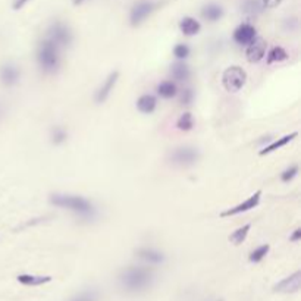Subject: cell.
I'll list each match as a JSON object with an SVG mask.
<instances>
[{"label": "cell", "mask_w": 301, "mask_h": 301, "mask_svg": "<svg viewBox=\"0 0 301 301\" xmlns=\"http://www.w3.org/2000/svg\"><path fill=\"white\" fill-rule=\"evenodd\" d=\"M50 203L53 206L59 207V209H65L72 213H75L77 216H80L84 220H94L97 218V209L96 206L90 200H87L83 196H74V194H62V193H56L50 196Z\"/></svg>", "instance_id": "1"}, {"label": "cell", "mask_w": 301, "mask_h": 301, "mask_svg": "<svg viewBox=\"0 0 301 301\" xmlns=\"http://www.w3.org/2000/svg\"><path fill=\"white\" fill-rule=\"evenodd\" d=\"M154 281V273L144 266H131L121 272L119 285L127 292H141L150 288Z\"/></svg>", "instance_id": "2"}, {"label": "cell", "mask_w": 301, "mask_h": 301, "mask_svg": "<svg viewBox=\"0 0 301 301\" xmlns=\"http://www.w3.org/2000/svg\"><path fill=\"white\" fill-rule=\"evenodd\" d=\"M37 64L46 74H54L61 67V49L49 38H44L38 44Z\"/></svg>", "instance_id": "3"}, {"label": "cell", "mask_w": 301, "mask_h": 301, "mask_svg": "<svg viewBox=\"0 0 301 301\" xmlns=\"http://www.w3.org/2000/svg\"><path fill=\"white\" fill-rule=\"evenodd\" d=\"M247 81V72L238 65L226 68L222 74V85L226 91L236 93L239 91Z\"/></svg>", "instance_id": "4"}, {"label": "cell", "mask_w": 301, "mask_h": 301, "mask_svg": "<svg viewBox=\"0 0 301 301\" xmlns=\"http://www.w3.org/2000/svg\"><path fill=\"white\" fill-rule=\"evenodd\" d=\"M200 159V151L193 146H179L170 151L169 162L175 166H193Z\"/></svg>", "instance_id": "5"}, {"label": "cell", "mask_w": 301, "mask_h": 301, "mask_svg": "<svg viewBox=\"0 0 301 301\" xmlns=\"http://www.w3.org/2000/svg\"><path fill=\"white\" fill-rule=\"evenodd\" d=\"M51 40L59 49H65V47H69L74 41V33L72 30L68 27L67 24L64 22H53L49 30H47V37Z\"/></svg>", "instance_id": "6"}, {"label": "cell", "mask_w": 301, "mask_h": 301, "mask_svg": "<svg viewBox=\"0 0 301 301\" xmlns=\"http://www.w3.org/2000/svg\"><path fill=\"white\" fill-rule=\"evenodd\" d=\"M156 9V3L153 0H138L130 12V21L133 27H138L143 24Z\"/></svg>", "instance_id": "7"}, {"label": "cell", "mask_w": 301, "mask_h": 301, "mask_svg": "<svg viewBox=\"0 0 301 301\" xmlns=\"http://www.w3.org/2000/svg\"><path fill=\"white\" fill-rule=\"evenodd\" d=\"M260 199H262V191H256L254 194H251L250 197L247 200H244L243 203L236 204L234 207L225 210L220 213L222 218H229V216H236V215H241V213H246V212H250L253 209H256L260 203Z\"/></svg>", "instance_id": "8"}, {"label": "cell", "mask_w": 301, "mask_h": 301, "mask_svg": "<svg viewBox=\"0 0 301 301\" xmlns=\"http://www.w3.org/2000/svg\"><path fill=\"white\" fill-rule=\"evenodd\" d=\"M266 46L268 43L262 37H256L246 47V57L250 64H259L266 56Z\"/></svg>", "instance_id": "9"}, {"label": "cell", "mask_w": 301, "mask_h": 301, "mask_svg": "<svg viewBox=\"0 0 301 301\" xmlns=\"http://www.w3.org/2000/svg\"><path fill=\"white\" fill-rule=\"evenodd\" d=\"M117 80H119V72L117 71H112L107 77H106V80L101 83V85L97 88V91H96V96H94V100L96 103H104V101L107 100L109 97H110V94H112V91H113V88H115V85H116Z\"/></svg>", "instance_id": "10"}, {"label": "cell", "mask_w": 301, "mask_h": 301, "mask_svg": "<svg viewBox=\"0 0 301 301\" xmlns=\"http://www.w3.org/2000/svg\"><path fill=\"white\" fill-rule=\"evenodd\" d=\"M256 37H257V30L254 25H251L249 22L239 24L232 34V38L238 46H247Z\"/></svg>", "instance_id": "11"}, {"label": "cell", "mask_w": 301, "mask_h": 301, "mask_svg": "<svg viewBox=\"0 0 301 301\" xmlns=\"http://www.w3.org/2000/svg\"><path fill=\"white\" fill-rule=\"evenodd\" d=\"M19 78H21V69L18 68V65L8 62L0 67V83L5 87L17 85L19 83Z\"/></svg>", "instance_id": "12"}, {"label": "cell", "mask_w": 301, "mask_h": 301, "mask_svg": "<svg viewBox=\"0 0 301 301\" xmlns=\"http://www.w3.org/2000/svg\"><path fill=\"white\" fill-rule=\"evenodd\" d=\"M301 288V272L297 270L292 275H289L288 278L282 279L281 282L273 286V291L276 292H285V294H294L297 291H300Z\"/></svg>", "instance_id": "13"}, {"label": "cell", "mask_w": 301, "mask_h": 301, "mask_svg": "<svg viewBox=\"0 0 301 301\" xmlns=\"http://www.w3.org/2000/svg\"><path fill=\"white\" fill-rule=\"evenodd\" d=\"M137 257L141 259L146 263H150V265H162L165 262V254L162 251L149 249V247L138 249L137 250Z\"/></svg>", "instance_id": "14"}, {"label": "cell", "mask_w": 301, "mask_h": 301, "mask_svg": "<svg viewBox=\"0 0 301 301\" xmlns=\"http://www.w3.org/2000/svg\"><path fill=\"white\" fill-rule=\"evenodd\" d=\"M223 14H225L223 8L218 3H207L201 9V17L209 22H218L219 19H222Z\"/></svg>", "instance_id": "15"}, {"label": "cell", "mask_w": 301, "mask_h": 301, "mask_svg": "<svg viewBox=\"0 0 301 301\" xmlns=\"http://www.w3.org/2000/svg\"><path fill=\"white\" fill-rule=\"evenodd\" d=\"M179 30L187 37H193L200 33L201 24L193 17H184L179 21Z\"/></svg>", "instance_id": "16"}, {"label": "cell", "mask_w": 301, "mask_h": 301, "mask_svg": "<svg viewBox=\"0 0 301 301\" xmlns=\"http://www.w3.org/2000/svg\"><path fill=\"white\" fill-rule=\"evenodd\" d=\"M156 107H157V99L153 94H143L137 100V109L144 115L153 113L156 110Z\"/></svg>", "instance_id": "17"}, {"label": "cell", "mask_w": 301, "mask_h": 301, "mask_svg": "<svg viewBox=\"0 0 301 301\" xmlns=\"http://www.w3.org/2000/svg\"><path fill=\"white\" fill-rule=\"evenodd\" d=\"M295 137H298V133H291V134H286L284 137H281V138H278V140H275V141H272L269 146H266L263 150H260V156H266V154H270V153H273V151L279 150L281 147H285L286 144H289Z\"/></svg>", "instance_id": "18"}, {"label": "cell", "mask_w": 301, "mask_h": 301, "mask_svg": "<svg viewBox=\"0 0 301 301\" xmlns=\"http://www.w3.org/2000/svg\"><path fill=\"white\" fill-rule=\"evenodd\" d=\"M18 282L25 286H40V285L49 284L51 281V276H41V275H30V273H22L17 278Z\"/></svg>", "instance_id": "19"}, {"label": "cell", "mask_w": 301, "mask_h": 301, "mask_svg": "<svg viewBox=\"0 0 301 301\" xmlns=\"http://www.w3.org/2000/svg\"><path fill=\"white\" fill-rule=\"evenodd\" d=\"M170 75H172V78L175 81L185 83L191 77V69H190L188 65H185L184 62H176V64H173L172 68H170Z\"/></svg>", "instance_id": "20"}, {"label": "cell", "mask_w": 301, "mask_h": 301, "mask_svg": "<svg viewBox=\"0 0 301 301\" xmlns=\"http://www.w3.org/2000/svg\"><path fill=\"white\" fill-rule=\"evenodd\" d=\"M156 91H157V96L169 100V99H172L178 94V87L173 81H162L156 87Z\"/></svg>", "instance_id": "21"}, {"label": "cell", "mask_w": 301, "mask_h": 301, "mask_svg": "<svg viewBox=\"0 0 301 301\" xmlns=\"http://www.w3.org/2000/svg\"><path fill=\"white\" fill-rule=\"evenodd\" d=\"M288 57H289V54H288V51L285 50L284 47L275 46V47H272V49L268 51V54H266V62H268V65L281 64V62H285Z\"/></svg>", "instance_id": "22"}, {"label": "cell", "mask_w": 301, "mask_h": 301, "mask_svg": "<svg viewBox=\"0 0 301 301\" xmlns=\"http://www.w3.org/2000/svg\"><path fill=\"white\" fill-rule=\"evenodd\" d=\"M241 9L249 17H257L262 12L263 6H262L260 0H244L241 5Z\"/></svg>", "instance_id": "23"}, {"label": "cell", "mask_w": 301, "mask_h": 301, "mask_svg": "<svg viewBox=\"0 0 301 301\" xmlns=\"http://www.w3.org/2000/svg\"><path fill=\"white\" fill-rule=\"evenodd\" d=\"M250 229H251L250 223H246V225H243V226L236 228L234 232L229 235V241H231L232 244H235V246L243 244V243L246 241V238H247L249 232H250Z\"/></svg>", "instance_id": "24"}, {"label": "cell", "mask_w": 301, "mask_h": 301, "mask_svg": "<svg viewBox=\"0 0 301 301\" xmlns=\"http://www.w3.org/2000/svg\"><path fill=\"white\" fill-rule=\"evenodd\" d=\"M176 130L183 131V133H188L194 128V117L190 112H184L181 116L176 119Z\"/></svg>", "instance_id": "25"}, {"label": "cell", "mask_w": 301, "mask_h": 301, "mask_svg": "<svg viewBox=\"0 0 301 301\" xmlns=\"http://www.w3.org/2000/svg\"><path fill=\"white\" fill-rule=\"evenodd\" d=\"M269 250H270V246L269 244H263V246H260V247H257V249H254V250L251 251L250 256H249V260H250L251 263H259V262H262L268 256Z\"/></svg>", "instance_id": "26"}, {"label": "cell", "mask_w": 301, "mask_h": 301, "mask_svg": "<svg viewBox=\"0 0 301 301\" xmlns=\"http://www.w3.org/2000/svg\"><path fill=\"white\" fill-rule=\"evenodd\" d=\"M50 138L51 143H53L54 146H61V144H64L68 140V133L65 131V128H62V127H54V128L51 130Z\"/></svg>", "instance_id": "27"}, {"label": "cell", "mask_w": 301, "mask_h": 301, "mask_svg": "<svg viewBox=\"0 0 301 301\" xmlns=\"http://www.w3.org/2000/svg\"><path fill=\"white\" fill-rule=\"evenodd\" d=\"M99 298H100V294L96 289H87L74 295L69 301H99Z\"/></svg>", "instance_id": "28"}, {"label": "cell", "mask_w": 301, "mask_h": 301, "mask_svg": "<svg viewBox=\"0 0 301 301\" xmlns=\"http://www.w3.org/2000/svg\"><path fill=\"white\" fill-rule=\"evenodd\" d=\"M298 165H291L289 167H286L284 172L281 173V181L282 183H289L292 181L297 175H298Z\"/></svg>", "instance_id": "29"}, {"label": "cell", "mask_w": 301, "mask_h": 301, "mask_svg": "<svg viewBox=\"0 0 301 301\" xmlns=\"http://www.w3.org/2000/svg\"><path fill=\"white\" fill-rule=\"evenodd\" d=\"M190 47L184 44V43H179L173 47V56L178 59V61H185L188 56H190Z\"/></svg>", "instance_id": "30"}, {"label": "cell", "mask_w": 301, "mask_h": 301, "mask_svg": "<svg viewBox=\"0 0 301 301\" xmlns=\"http://www.w3.org/2000/svg\"><path fill=\"white\" fill-rule=\"evenodd\" d=\"M194 101V91L193 88H184L181 93V104L183 106H190Z\"/></svg>", "instance_id": "31"}, {"label": "cell", "mask_w": 301, "mask_h": 301, "mask_svg": "<svg viewBox=\"0 0 301 301\" xmlns=\"http://www.w3.org/2000/svg\"><path fill=\"white\" fill-rule=\"evenodd\" d=\"M281 3H282V0H262L263 9H273L276 6H279Z\"/></svg>", "instance_id": "32"}, {"label": "cell", "mask_w": 301, "mask_h": 301, "mask_svg": "<svg viewBox=\"0 0 301 301\" xmlns=\"http://www.w3.org/2000/svg\"><path fill=\"white\" fill-rule=\"evenodd\" d=\"M301 239V228H297L292 234L289 235V241H292V243H298Z\"/></svg>", "instance_id": "33"}, {"label": "cell", "mask_w": 301, "mask_h": 301, "mask_svg": "<svg viewBox=\"0 0 301 301\" xmlns=\"http://www.w3.org/2000/svg\"><path fill=\"white\" fill-rule=\"evenodd\" d=\"M30 0H14V5H12V8L15 9V11H19V9H22L27 3H28Z\"/></svg>", "instance_id": "34"}, {"label": "cell", "mask_w": 301, "mask_h": 301, "mask_svg": "<svg viewBox=\"0 0 301 301\" xmlns=\"http://www.w3.org/2000/svg\"><path fill=\"white\" fill-rule=\"evenodd\" d=\"M85 2H87V0H72V3H74L75 6H80V5H83Z\"/></svg>", "instance_id": "35"}, {"label": "cell", "mask_w": 301, "mask_h": 301, "mask_svg": "<svg viewBox=\"0 0 301 301\" xmlns=\"http://www.w3.org/2000/svg\"><path fill=\"white\" fill-rule=\"evenodd\" d=\"M0 115H2V106H0Z\"/></svg>", "instance_id": "36"}, {"label": "cell", "mask_w": 301, "mask_h": 301, "mask_svg": "<svg viewBox=\"0 0 301 301\" xmlns=\"http://www.w3.org/2000/svg\"><path fill=\"white\" fill-rule=\"evenodd\" d=\"M216 301H223V300H216Z\"/></svg>", "instance_id": "37"}]
</instances>
